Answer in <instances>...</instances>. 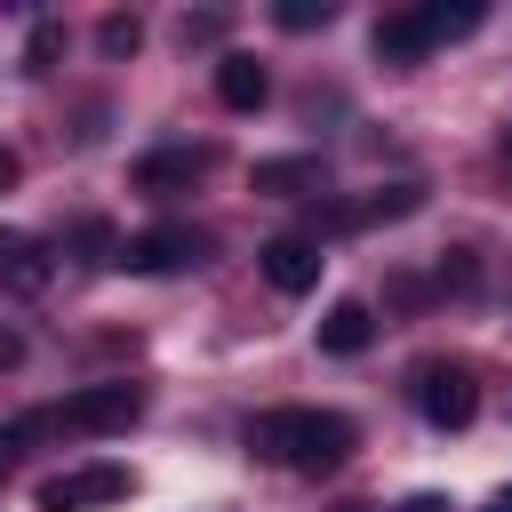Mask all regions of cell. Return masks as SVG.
Masks as SVG:
<instances>
[{
    "instance_id": "obj_7",
    "label": "cell",
    "mask_w": 512,
    "mask_h": 512,
    "mask_svg": "<svg viewBox=\"0 0 512 512\" xmlns=\"http://www.w3.org/2000/svg\"><path fill=\"white\" fill-rule=\"evenodd\" d=\"M48 280H56L48 240H32V232H0V288H8V296H40Z\"/></svg>"
},
{
    "instance_id": "obj_8",
    "label": "cell",
    "mask_w": 512,
    "mask_h": 512,
    "mask_svg": "<svg viewBox=\"0 0 512 512\" xmlns=\"http://www.w3.org/2000/svg\"><path fill=\"white\" fill-rule=\"evenodd\" d=\"M208 144H168V152H144L136 160V192H184L192 176H208Z\"/></svg>"
},
{
    "instance_id": "obj_5",
    "label": "cell",
    "mask_w": 512,
    "mask_h": 512,
    "mask_svg": "<svg viewBox=\"0 0 512 512\" xmlns=\"http://www.w3.org/2000/svg\"><path fill=\"white\" fill-rule=\"evenodd\" d=\"M200 256H208V232H200V224H152V232L120 240V264H128V272H184V264H200Z\"/></svg>"
},
{
    "instance_id": "obj_13",
    "label": "cell",
    "mask_w": 512,
    "mask_h": 512,
    "mask_svg": "<svg viewBox=\"0 0 512 512\" xmlns=\"http://www.w3.org/2000/svg\"><path fill=\"white\" fill-rule=\"evenodd\" d=\"M480 16H488L480 0H456V8H448V0H432V8H424L432 40H464V32H480Z\"/></svg>"
},
{
    "instance_id": "obj_1",
    "label": "cell",
    "mask_w": 512,
    "mask_h": 512,
    "mask_svg": "<svg viewBox=\"0 0 512 512\" xmlns=\"http://www.w3.org/2000/svg\"><path fill=\"white\" fill-rule=\"evenodd\" d=\"M248 448L264 464H280V472L320 480V472H336L352 456V416H336V408H264L248 424Z\"/></svg>"
},
{
    "instance_id": "obj_18",
    "label": "cell",
    "mask_w": 512,
    "mask_h": 512,
    "mask_svg": "<svg viewBox=\"0 0 512 512\" xmlns=\"http://www.w3.org/2000/svg\"><path fill=\"white\" fill-rule=\"evenodd\" d=\"M16 360H24V336H16V328H0V368H16Z\"/></svg>"
},
{
    "instance_id": "obj_22",
    "label": "cell",
    "mask_w": 512,
    "mask_h": 512,
    "mask_svg": "<svg viewBox=\"0 0 512 512\" xmlns=\"http://www.w3.org/2000/svg\"><path fill=\"white\" fill-rule=\"evenodd\" d=\"M504 160H512V136H504Z\"/></svg>"
},
{
    "instance_id": "obj_21",
    "label": "cell",
    "mask_w": 512,
    "mask_h": 512,
    "mask_svg": "<svg viewBox=\"0 0 512 512\" xmlns=\"http://www.w3.org/2000/svg\"><path fill=\"white\" fill-rule=\"evenodd\" d=\"M488 512H512V488H504V496H488Z\"/></svg>"
},
{
    "instance_id": "obj_6",
    "label": "cell",
    "mask_w": 512,
    "mask_h": 512,
    "mask_svg": "<svg viewBox=\"0 0 512 512\" xmlns=\"http://www.w3.org/2000/svg\"><path fill=\"white\" fill-rule=\"evenodd\" d=\"M256 264H264V280H272L280 296H304V288L320 280V248H312L304 232H280V240H264V248H256Z\"/></svg>"
},
{
    "instance_id": "obj_9",
    "label": "cell",
    "mask_w": 512,
    "mask_h": 512,
    "mask_svg": "<svg viewBox=\"0 0 512 512\" xmlns=\"http://www.w3.org/2000/svg\"><path fill=\"white\" fill-rule=\"evenodd\" d=\"M440 40H432V24H424V8H400V16H376V56L384 64H424Z\"/></svg>"
},
{
    "instance_id": "obj_4",
    "label": "cell",
    "mask_w": 512,
    "mask_h": 512,
    "mask_svg": "<svg viewBox=\"0 0 512 512\" xmlns=\"http://www.w3.org/2000/svg\"><path fill=\"white\" fill-rule=\"evenodd\" d=\"M136 480L128 464H72L56 480H40V512H96V504H120Z\"/></svg>"
},
{
    "instance_id": "obj_2",
    "label": "cell",
    "mask_w": 512,
    "mask_h": 512,
    "mask_svg": "<svg viewBox=\"0 0 512 512\" xmlns=\"http://www.w3.org/2000/svg\"><path fill=\"white\" fill-rule=\"evenodd\" d=\"M136 416H144V392H136V384H80V392H64L56 408L16 416V440H48V432L96 440V432H128Z\"/></svg>"
},
{
    "instance_id": "obj_11",
    "label": "cell",
    "mask_w": 512,
    "mask_h": 512,
    "mask_svg": "<svg viewBox=\"0 0 512 512\" xmlns=\"http://www.w3.org/2000/svg\"><path fill=\"white\" fill-rule=\"evenodd\" d=\"M216 96H224L232 112H256V104L272 96V80H264L256 56H224V64H216Z\"/></svg>"
},
{
    "instance_id": "obj_17",
    "label": "cell",
    "mask_w": 512,
    "mask_h": 512,
    "mask_svg": "<svg viewBox=\"0 0 512 512\" xmlns=\"http://www.w3.org/2000/svg\"><path fill=\"white\" fill-rule=\"evenodd\" d=\"M16 448H24V440H16V424H0V480L16 472Z\"/></svg>"
},
{
    "instance_id": "obj_14",
    "label": "cell",
    "mask_w": 512,
    "mask_h": 512,
    "mask_svg": "<svg viewBox=\"0 0 512 512\" xmlns=\"http://www.w3.org/2000/svg\"><path fill=\"white\" fill-rule=\"evenodd\" d=\"M272 16H280V32H320V24H336V0H280Z\"/></svg>"
},
{
    "instance_id": "obj_20",
    "label": "cell",
    "mask_w": 512,
    "mask_h": 512,
    "mask_svg": "<svg viewBox=\"0 0 512 512\" xmlns=\"http://www.w3.org/2000/svg\"><path fill=\"white\" fill-rule=\"evenodd\" d=\"M400 512H448V504H440V496H408Z\"/></svg>"
},
{
    "instance_id": "obj_12",
    "label": "cell",
    "mask_w": 512,
    "mask_h": 512,
    "mask_svg": "<svg viewBox=\"0 0 512 512\" xmlns=\"http://www.w3.org/2000/svg\"><path fill=\"white\" fill-rule=\"evenodd\" d=\"M320 160H256V192H312Z\"/></svg>"
},
{
    "instance_id": "obj_16",
    "label": "cell",
    "mask_w": 512,
    "mask_h": 512,
    "mask_svg": "<svg viewBox=\"0 0 512 512\" xmlns=\"http://www.w3.org/2000/svg\"><path fill=\"white\" fill-rule=\"evenodd\" d=\"M64 56V24H32V40H24V72H48Z\"/></svg>"
},
{
    "instance_id": "obj_15",
    "label": "cell",
    "mask_w": 512,
    "mask_h": 512,
    "mask_svg": "<svg viewBox=\"0 0 512 512\" xmlns=\"http://www.w3.org/2000/svg\"><path fill=\"white\" fill-rule=\"evenodd\" d=\"M96 48H104V56H136V48H144V24H136V16H104V24H96Z\"/></svg>"
},
{
    "instance_id": "obj_3",
    "label": "cell",
    "mask_w": 512,
    "mask_h": 512,
    "mask_svg": "<svg viewBox=\"0 0 512 512\" xmlns=\"http://www.w3.org/2000/svg\"><path fill=\"white\" fill-rule=\"evenodd\" d=\"M416 408H424V424L464 432V424H472V408H480L472 368H464V360H424V368H416Z\"/></svg>"
},
{
    "instance_id": "obj_19",
    "label": "cell",
    "mask_w": 512,
    "mask_h": 512,
    "mask_svg": "<svg viewBox=\"0 0 512 512\" xmlns=\"http://www.w3.org/2000/svg\"><path fill=\"white\" fill-rule=\"evenodd\" d=\"M16 176H24V160H16V152H8V144H0V192H8V184H16Z\"/></svg>"
},
{
    "instance_id": "obj_10",
    "label": "cell",
    "mask_w": 512,
    "mask_h": 512,
    "mask_svg": "<svg viewBox=\"0 0 512 512\" xmlns=\"http://www.w3.org/2000/svg\"><path fill=\"white\" fill-rule=\"evenodd\" d=\"M368 336H376V312H368L360 296H336V304L320 312V352L352 360V352H368Z\"/></svg>"
}]
</instances>
